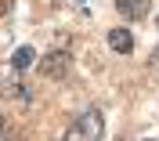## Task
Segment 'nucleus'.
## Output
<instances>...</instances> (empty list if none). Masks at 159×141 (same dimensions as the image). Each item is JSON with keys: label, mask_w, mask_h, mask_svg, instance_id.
Segmentation results:
<instances>
[{"label": "nucleus", "mask_w": 159, "mask_h": 141, "mask_svg": "<svg viewBox=\"0 0 159 141\" xmlns=\"http://www.w3.org/2000/svg\"><path fill=\"white\" fill-rule=\"evenodd\" d=\"M152 69H159V47H156V54H152Z\"/></svg>", "instance_id": "6"}, {"label": "nucleus", "mask_w": 159, "mask_h": 141, "mask_svg": "<svg viewBox=\"0 0 159 141\" xmlns=\"http://www.w3.org/2000/svg\"><path fill=\"white\" fill-rule=\"evenodd\" d=\"M109 47L116 51V54H130V51H134V36H130V29H112L109 33Z\"/></svg>", "instance_id": "3"}, {"label": "nucleus", "mask_w": 159, "mask_h": 141, "mask_svg": "<svg viewBox=\"0 0 159 141\" xmlns=\"http://www.w3.org/2000/svg\"><path fill=\"white\" fill-rule=\"evenodd\" d=\"M33 65V47H18L11 54V69H29Z\"/></svg>", "instance_id": "5"}, {"label": "nucleus", "mask_w": 159, "mask_h": 141, "mask_svg": "<svg viewBox=\"0 0 159 141\" xmlns=\"http://www.w3.org/2000/svg\"><path fill=\"white\" fill-rule=\"evenodd\" d=\"M0 127H4V116H0Z\"/></svg>", "instance_id": "7"}, {"label": "nucleus", "mask_w": 159, "mask_h": 141, "mask_svg": "<svg viewBox=\"0 0 159 141\" xmlns=\"http://www.w3.org/2000/svg\"><path fill=\"white\" fill-rule=\"evenodd\" d=\"M72 58H69V51H54V54H47V58L40 61V72L43 76H51V80H61L65 72H69Z\"/></svg>", "instance_id": "2"}, {"label": "nucleus", "mask_w": 159, "mask_h": 141, "mask_svg": "<svg viewBox=\"0 0 159 141\" xmlns=\"http://www.w3.org/2000/svg\"><path fill=\"white\" fill-rule=\"evenodd\" d=\"M148 4L152 0H116V7H119L123 18H141V15L148 11Z\"/></svg>", "instance_id": "4"}, {"label": "nucleus", "mask_w": 159, "mask_h": 141, "mask_svg": "<svg viewBox=\"0 0 159 141\" xmlns=\"http://www.w3.org/2000/svg\"><path fill=\"white\" fill-rule=\"evenodd\" d=\"M72 134H76L80 141H101V112L87 109L83 116H80V123L72 127Z\"/></svg>", "instance_id": "1"}, {"label": "nucleus", "mask_w": 159, "mask_h": 141, "mask_svg": "<svg viewBox=\"0 0 159 141\" xmlns=\"http://www.w3.org/2000/svg\"><path fill=\"white\" fill-rule=\"evenodd\" d=\"M156 25H159V22H156Z\"/></svg>", "instance_id": "8"}]
</instances>
